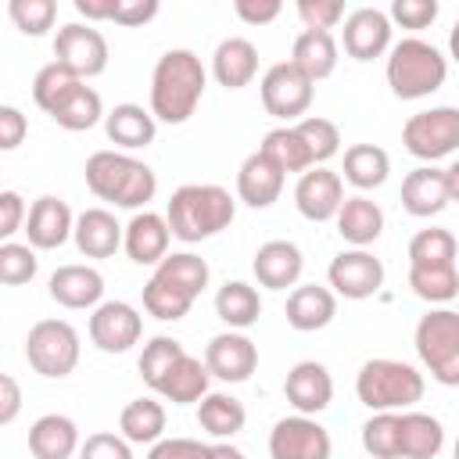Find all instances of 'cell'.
Instances as JSON below:
<instances>
[{"instance_id": "cell-1", "label": "cell", "mask_w": 459, "mask_h": 459, "mask_svg": "<svg viewBox=\"0 0 459 459\" xmlns=\"http://www.w3.org/2000/svg\"><path fill=\"white\" fill-rule=\"evenodd\" d=\"M204 86H208V72L194 50L186 47L165 50L151 72V108H147L151 118L169 126L186 122L197 111Z\"/></svg>"}, {"instance_id": "cell-2", "label": "cell", "mask_w": 459, "mask_h": 459, "mask_svg": "<svg viewBox=\"0 0 459 459\" xmlns=\"http://www.w3.org/2000/svg\"><path fill=\"white\" fill-rule=\"evenodd\" d=\"M233 215H237V201L219 183H186L172 190L165 208L169 233L183 244H197L222 233L233 222Z\"/></svg>"}, {"instance_id": "cell-3", "label": "cell", "mask_w": 459, "mask_h": 459, "mask_svg": "<svg viewBox=\"0 0 459 459\" xmlns=\"http://www.w3.org/2000/svg\"><path fill=\"white\" fill-rule=\"evenodd\" d=\"M86 186L93 197L115 208H143L158 194V176L151 165L136 161L126 151H97L86 158Z\"/></svg>"}, {"instance_id": "cell-4", "label": "cell", "mask_w": 459, "mask_h": 459, "mask_svg": "<svg viewBox=\"0 0 459 459\" xmlns=\"http://www.w3.org/2000/svg\"><path fill=\"white\" fill-rule=\"evenodd\" d=\"M445 75H448L445 54L420 36H405L387 50V86L398 100L430 97L434 90L445 86Z\"/></svg>"}, {"instance_id": "cell-5", "label": "cell", "mask_w": 459, "mask_h": 459, "mask_svg": "<svg viewBox=\"0 0 459 459\" xmlns=\"http://www.w3.org/2000/svg\"><path fill=\"white\" fill-rule=\"evenodd\" d=\"M423 373L402 359H369L355 377V394L373 412H402L423 398Z\"/></svg>"}, {"instance_id": "cell-6", "label": "cell", "mask_w": 459, "mask_h": 459, "mask_svg": "<svg viewBox=\"0 0 459 459\" xmlns=\"http://www.w3.org/2000/svg\"><path fill=\"white\" fill-rule=\"evenodd\" d=\"M416 355L430 369V377L445 387L459 384V312L434 308L416 323Z\"/></svg>"}, {"instance_id": "cell-7", "label": "cell", "mask_w": 459, "mask_h": 459, "mask_svg": "<svg viewBox=\"0 0 459 459\" xmlns=\"http://www.w3.org/2000/svg\"><path fill=\"white\" fill-rule=\"evenodd\" d=\"M25 359L39 377L61 380L79 366V333L65 319H39L25 337Z\"/></svg>"}, {"instance_id": "cell-8", "label": "cell", "mask_w": 459, "mask_h": 459, "mask_svg": "<svg viewBox=\"0 0 459 459\" xmlns=\"http://www.w3.org/2000/svg\"><path fill=\"white\" fill-rule=\"evenodd\" d=\"M402 143L420 161H441V158L455 154V147H459V108L441 104V108H430V111H416L402 126Z\"/></svg>"}, {"instance_id": "cell-9", "label": "cell", "mask_w": 459, "mask_h": 459, "mask_svg": "<svg viewBox=\"0 0 459 459\" xmlns=\"http://www.w3.org/2000/svg\"><path fill=\"white\" fill-rule=\"evenodd\" d=\"M54 61L65 72H72L79 82H86L108 68V39L93 25L68 22L54 36Z\"/></svg>"}, {"instance_id": "cell-10", "label": "cell", "mask_w": 459, "mask_h": 459, "mask_svg": "<svg viewBox=\"0 0 459 459\" xmlns=\"http://www.w3.org/2000/svg\"><path fill=\"white\" fill-rule=\"evenodd\" d=\"M455 197H459V165L448 169L420 165L402 179V208L416 219H430L445 212Z\"/></svg>"}, {"instance_id": "cell-11", "label": "cell", "mask_w": 459, "mask_h": 459, "mask_svg": "<svg viewBox=\"0 0 459 459\" xmlns=\"http://www.w3.org/2000/svg\"><path fill=\"white\" fill-rule=\"evenodd\" d=\"M333 441L316 416H283L269 430V459H330Z\"/></svg>"}, {"instance_id": "cell-12", "label": "cell", "mask_w": 459, "mask_h": 459, "mask_svg": "<svg viewBox=\"0 0 459 459\" xmlns=\"http://www.w3.org/2000/svg\"><path fill=\"white\" fill-rule=\"evenodd\" d=\"M258 90H262V108H265L273 118H283V122L301 118V115L308 111V104H312V82H308L290 61L273 65V68L262 75Z\"/></svg>"}, {"instance_id": "cell-13", "label": "cell", "mask_w": 459, "mask_h": 459, "mask_svg": "<svg viewBox=\"0 0 459 459\" xmlns=\"http://www.w3.org/2000/svg\"><path fill=\"white\" fill-rule=\"evenodd\" d=\"M326 280H330L333 294L351 298V301H366L384 287V262L366 247H351L330 262Z\"/></svg>"}, {"instance_id": "cell-14", "label": "cell", "mask_w": 459, "mask_h": 459, "mask_svg": "<svg viewBox=\"0 0 459 459\" xmlns=\"http://www.w3.org/2000/svg\"><path fill=\"white\" fill-rule=\"evenodd\" d=\"M143 333V319L129 301H100L90 316V341L108 351V355H122L129 351Z\"/></svg>"}, {"instance_id": "cell-15", "label": "cell", "mask_w": 459, "mask_h": 459, "mask_svg": "<svg viewBox=\"0 0 459 459\" xmlns=\"http://www.w3.org/2000/svg\"><path fill=\"white\" fill-rule=\"evenodd\" d=\"M204 369H208V377H219L226 384H244L258 369V348L240 330L215 333L204 348Z\"/></svg>"}, {"instance_id": "cell-16", "label": "cell", "mask_w": 459, "mask_h": 459, "mask_svg": "<svg viewBox=\"0 0 459 459\" xmlns=\"http://www.w3.org/2000/svg\"><path fill=\"white\" fill-rule=\"evenodd\" d=\"M341 201H344V183L337 172H330L323 165L301 172V179L294 186V204L308 222H330L337 215Z\"/></svg>"}, {"instance_id": "cell-17", "label": "cell", "mask_w": 459, "mask_h": 459, "mask_svg": "<svg viewBox=\"0 0 459 459\" xmlns=\"http://www.w3.org/2000/svg\"><path fill=\"white\" fill-rule=\"evenodd\" d=\"M72 222H75L72 208H68L61 197L43 194V197H36L32 208L25 212V226H22V230H25L32 251H54V247H61V244L72 237Z\"/></svg>"}, {"instance_id": "cell-18", "label": "cell", "mask_w": 459, "mask_h": 459, "mask_svg": "<svg viewBox=\"0 0 459 459\" xmlns=\"http://www.w3.org/2000/svg\"><path fill=\"white\" fill-rule=\"evenodd\" d=\"M283 394L298 409V416H316V412H323L333 402V377L316 359L294 362L287 380H283Z\"/></svg>"}, {"instance_id": "cell-19", "label": "cell", "mask_w": 459, "mask_h": 459, "mask_svg": "<svg viewBox=\"0 0 459 459\" xmlns=\"http://www.w3.org/2000/svg\"><path fill=\"white\" fill-rule=\"evenodd\" d=\"M344 54L355 61H373L384 50H391V22L377 7H359L344 14V32H341Z\"/></svg>"}, {"instance_id": "cell-20", "label": "cell", "mask_w": 459, "mask_h": 459, "mask_svg": "<svg viewBox=\"0 0 459 459\" xmlns=\"http://www.w3.org/2000/svg\"><path fill=\"white\" fill-rule=\"evenodd\" d=\"M169 240H172V233H169V222H165V215H158V212H136L126 226H122V247H126V255L136 262V265H158L165 255H169Z\"/></svg>"}, {"instance_id": "cell-21", "label": "cell", "mask_w": 459, "mask_h": 459, "mask_svg": "<svg viewBox=\"0 0 459 459\" xmlns=\"http://www.w3.org/2000/svg\"><path fill=\"white\" fill-rule=\"evenodd\" d=\"M255 280L269 290H287L301 280V269H305V258H301V247L290 244V240H265L258 251H255Z\"/></svg>"}, {"instance_id": "cell-22", "label": "cell", "mask_w": 459, "mask_h": 459, "mask_svg": "<svg viewBox=\"0 0 459 459\" xmlns=\"http://www.w3.org/2000/svg\"><path fill=\"white\" fill-rule=\"evenodd\" d=\"M47 287L61 308H97L104 298V276L93 265H57Z\"/></svg>"}, {"instance_id": "cell-23", "label": "cell", "mask_w": 459, "mask_h": 459, "mask_svg": "<svg viewBox=\"0 0 459 459\" xmlns=\"http://www.w3.org/2000/svg\"><path fill=\"white\" fill-rule=\"evenodd\" d=\"M72 240L86 258H111L122 247V226L108 208H86L72 222Z\"/></svg>"}, {"instance_id": "cell-24", "label": "cell", "mask_w": 459, "mask_h": 459, "mask_svg": "<svg viewBox=\"0 0 459 459\" xmlns=\"http://www.w3.org/2000/svg\"><path fill=\"white\" fill-rule=\"evenodd\" d=\"M287 323L301 333H312V330H323L333 316H337V294L330 287H319V283H301L287 294V308H283Z\"/></svg>"}, {"instance_id": "cell-25", "label": "cell", "mask_w": 459, "mask_h": 459, "mask_svg": "<svg viewBox=\"0 0 459 459\" xmlns=\"http://www.w3.org/2000/svg\"><path fill=\"white\" fill-rule=\"evenodd\" d=\"M212 75L226 90H244L258 75V50L244 36H230L212 54Z\"/></svg>"}, {"instance_id": "cell-26", "label": "cell", "mask_w": 459, "mask_h": 459, "mask_svg": "<svg viewBox=\"0 0 459 459\" xmlns=\"http://www.w3.org/2000/svg\"><path fill=\"white\" fill-rule=\"evenodd\" d=\"M283 172L265 158V154H247L240 172H237V197L247 208H269L280 194H283Z\"/></svg>"}, {"instance_id": "cell-27", "label": "cell", "mask_w": 459, "mask_h": 459, "mask_svg": "<svg viewBox=\"0 0 459 459\" xmlns=\"http://www.w3.org/2000/svg\"><path fill=\"white\" fill-rule=\"evenodd\" d=\"M445 448V427L430 412H398V459H434Z\"/></svg>"}, {"instance_id": "cell-28", "label": "cell", "mask_w": 459, "mask_h": 459, "mask_svg": "<svg viewBox=\"0 0 459 459\" xmlns=\"http://www.w3.org/2000/svg\"><path fill=\"white\" fill-rule=\"evenodd\" d=\"M29 452L36 459H68L79 452V427L72 416L47 412L29 427Z\"/></svg>"}, {"instance_id": "cell-29", "label": "cell", "mask_w": 459, "mask_h": 459, "mask_svg": "<svg viewBox=\"0 0 459 459\" xmlns=\"http://www.w3.org/2000/svg\"><path fill=\"white\" fill-rule=\"evenodd\" d=\"M104 133L115 147L122 151H140L147 143H154V133H158V122L151 118L147 108L140 104H115L108 115H104Z\"/></svg>"}, {"instance_id": "cell-30", "label": "cell", "mask_w": 459, "mask_h": 459, "mask_svg": "<svg viewBox=\"0 0 459 459\" xmlns=\"http://www.w3.org/2000/svg\"><path fill=\"white\" fill-rule=\"evenodd\" d=\"M290 65L308 82H319V79L333 75V68H337V39H333V32H319V29L298 32L294 50H290Z\"/></svg>"}, {"instance_id": "cell-31", "label": "cell", "mask_w": 459, "mask_h": 459, "mask_svg": "<svg viewBox=\"0 0 459 459\" xmlns=\"http://www.w3.org/2000/svg\"><path fill=\"white\" fill-rule=\"evenodd\" d=\"M337 233L355 244V247H366L373 244L380 233H384V212L377 201H369L366 194H355V197H344L341 208H337Z\"/></svg>"}, {"instance_id": "cell-32", "label": "cell", "mask_w": 459, "mask_h": 459, "mask_svg": "<svg viewBox=\"0 0 459 459\" xmlns=\"http://www.w3.org/2000/svg\"><path fill=\"white\" fill-rule=\"evenodd\" d=\"M50 118L68 129V133H82V129H93L100 118H104V100L93 86L86 82H75L54 108H50Z\"/></svg>"}, {"instance_id": "cell-33", "label": "cell", "mask_w": 459, "mask_h": 459, "mask_svg": "<svg viewBox=\"0 0 459 459\" xmlns=\"http://www.w3.org/2000/svg\"><path fill=\"white\" fill-rule=\"evenodd\" d=\"M215 316L230 326V330H247L258 323L262 316V298L251 283L244 280H226L215 294Z\"/></svg>"}, {"instance_id": "cell-34", "label": "cell", "mask_w": 459, "mask_h": 459, "mask_svg": "<svg viewBox=\"0 0 459 459\" xmlns=\"http://www.w3.org/2000/svg\"><path fill=\"white\" fill-rule=\"evenodd\" d=\"M165 402H176V405H190V402H201L208 394V369L201 359L194 355H183L154 387Z\"/></svg>"}, {"instance_id": "cell-35", "label": "cell", "mask_w": 459, "mask_h": 459, "mask_svg": "<svg viewBox=\"0 0 459 459\" xmlns=\"http://www.w3.org/2000/svg\"><path fill=\"white\" fill-rule=\"evenodd\" d=\"M197 423H201V430H208L212 437L226 441V437H233V434L244 430L247 409H244L240 398L222 394V391H212V394H204L201 405H197Z\"/></svg>"}, {"instance_id": "cell-36", "label": "cell", "mask_w": 459, "mask_h": 459, "mask_svg": "<svg viewBox=\"0 0 459 459\" xmlns=\"http://www.w3.org/2000/svg\"><path fill=\"white\" fill-rule=\"evenodd\" d=\"M118 430L129 445H154L165 434V405L154 398H133L122 416H118Z\"/></svg>"}, {"instance_id": "cell-37", "label": "cell", "mask_w": 459, "mask_h": 459, "mask_svg": "<svg viewBox=\"0 0 459 459\" xmlns=\"http://www.w3.org/2000/svg\"><path fill=\"white\" fill-rule=\"evenodd\" d=\"M387 172H391V158H387L384 147H377V143H351L344 151V179L351 186L377 190V186H384Z\"/></svg>"}, {"instance_id": "cell-38", "label": "cell", "mask_w": 459, "mask_h": 459, "mask_svg": "<svg viewBox=\"0 0 459 459\" xmlns=\"http://www.w3.org/2000/svg\"><path fill=\"white\" fill-rule=\"evenodd\" d=\"M194 301H197L194 294H186L179 283H172V280L161 276V273H154V276L143 283V308H147L154 319H161V323L183 319Z\"/></svg>"}, {"instance_id": "cell-39", "label": "cell", "mask_w": 459, "mask_h": 459, "mask_svg": "<svg viewBox=\"0 0 459 459\" xmlns=\"http://www.w3.org/2000/svg\"><path fill=\"white\" fill-rule=\"evenodd\" d=\"M258 154H265L283 176H287V172H305V169H312L308 151H305V143H301V136H298L294 126H276V129H269L265 140H262V147H258Z\"/></svg>"}, {"instance_id": "cell-40", "label": "cell", "mask_w": 459, "mask_h": 459, "mask_svg": "<svg viewBox=\"0 0 459 459\" xmlns=\"http://www.w3.org/2000/svg\"><path fill=\"white\" fill-rule=\"evenodd\" d=\"M409 287L416 298L430 301V305H445L459 294V273L455 262L448 265H409Z\"/></svg>"}, {"instance_id": "cell-41", "label": "cell", "mask_w": 459, "mask_h": 459, "mask_svg": "<svg viewBox=\"0 0 459 459\" xmlns=\"http://www.w3.org/2000/svg\"><path fill=\"white\" fill-rule=\"evenodd\" d=\"M294 129H298V136H301V143H305V151H308L312 169L323 165V161H330V158L341 151V133H337V126H333L330 118H323V115L298 118Z\"/></svg>"}, {"instance_id": "cell-42", "label": "cell", "mask_w": 459, "mask_h": 459, "mask_svg": "<svg viewBox=\"0 0 459 459\" xmlns=\"http://www.w3.org/2000/svg\"><path fill=\"white\" fill-rule=\"evenodd\" d=\"M154 273H161V276H169L172 283H179L186 294H201L204 287H208V262L201 258V255H194V251H176V255H165L161 262H158V269Z\"/></svg>"}, {"instance_id": "cell-43", "label": "cell", "mask_w": 459, "mask_h": 459, "mask_svg": "<svg viewBox=\"0 0 459 459\" xmlns=\"http://www.w3.org/2000/svg\"><path fill=\"white\" fill-rule=\"evenodd\" d=\"M186 355V348L176 341V337H151L147 344H143V351H140V377H143V384L147 387H158V380L179 362Z\"/></svg>"}, {"instance_id": "cell-44", "label": "cell", "mask_w": 459, "mask_h": 459, "mask_svg": "<svg viewBox=\"0 0 459 459\" xmlns=\"http://www.w3.org/2000/svg\"><path fill=\"white\" fill-rule=\"evenodd\" d=\"M455 262V237L448 230H420L409 240V265H448Z\"/></svg>"}, {"instance_id": "cell-45", "label": "cell", "mask_w": 459, "mask_h": 459, "mask_svg": "<svg viewBox=\"0 0 459 459\" xmlns=\"http://www.w3.org/2000/svg\"><path fill=\"white\" fill-rule=\"evenodd\" d=\"M362 448L373 459H398V412H373L362 423Z\"/></svg>"}, {"instance_id": "cell-46", "label": "cell", "mask_w": 459, "mask_h": 459, "mask_svg": "<svg viewBox=\"0 0 459 459\" xmlns=\"http://www.w3.org/2000/svg\"><path fill=\"white\" fill-rule=\"evenodd\" d=\"M39 269V258L29 244H14V240H4L0 244V283L4 287H22L36 276Z\"/></svg>"}, {"instance_id": "cell-47", "label": "cell", "mask_w": 459, "mask_h": 459, "mask_svg": "<svg viewBox=\"0 0 459 459\" xmlns=\"http://www.w3.org/2000/svg\"><path fill=\"white\" fill-rule=\"evenodd\" d=\"M7 14H11V22H14L18 32H25V36H43L47 29H54L57 4H54V0H11V4H7Z\"/></svg>"}, {"instance_id": "cell-48", "label": "cell", "mask_w": 459, "mask_h": 459, "mask_svg": "<svg viewBox=\"0 0 459 459\" xmlns=\"http://www.w3.org/2000/svg\"><path fill=\"white\" fill-rule=\"evenodd\" d=\"M75 82H79V79H75L72 72H65L57 61L43 65V68L36 72V79H32V100H36V108H43V111L50 115V108H54Z\"/></svg>"}, {"instance_id": "cell-49", "label": "cell", "mask_w": 459, "mask_h": 459, "mask_svg": "<svg viewBox=\"0 0 459 459\" xmlns=\"http://www.w3.org/2000/svg\"><path fill=\"white\" fill-rule=\"evenodd\" d=\"M298 18L305 22V29L330 32L333 25L344 22V4L341 0H298Z\"/></svg>"}, {"instance_id": "cell-50", "label": "cell", "mask_w": 459, "mask_h": 459, "mask_svg": "<svg viewBox=\"0 0 459 459\" xmlns=\"http://www.w3.org/2000/svg\"><path fill=\"white\" fill-rule=\"evenodd\" d=\"M437 0H394L387 22H398L402 29H427L437 22Z\"/></svg>"}, {"instance_id": "cell-51", "label": "cell", "mask_w": 459, "mask_h": 459, "mask_svg": "<svg viewBox=\"0 0 459 459\" xmlns=\"http://www.w3.org/2000/svg\"><path fill=\"white\" fill-rule=\"evenodd\" d=\"M79 459H133V448L122 434L97 430L86 441H79Z\"/></svg>"}, {"instance_id": "cell-52", "label": "cell", "mask_w": 459, "mask_h": 459, "mask_svg": "<svg viewBox=\"0 0 459 459\" xmlns=\"http://www.w3.org/2000/svg\"><path fill=\"white\" fill-rule=\"evenodd\" d=\"M29 136V118L22 115V108L14 104H0V151H14L22 147Z\"/></svg>"}, {"instance_id": "cell-53", "label": "cell", "mask_w": 459, "mask_h": 459, "mask_svg": "<svg viewBox=\"0 0 459 459\" xmlns=\"http://www.w3.org/2000/svg\"><path fill=\"white\" fill-rule=\"evenodd\" d=\"M147 459H208V445L194 437H161L147 452Z\"/></svg>"}, {"instance_id": "cell-54", "label": "cell", "mask_w": 459, "mask_h": 459, "mask_svg": "<svg viewBox=\"0 0 459 459\" xmlns=\"http://www.w3.org/2000/svg\"><path fill=\"white\" fill-rule=\"evenodd\" d=\"M158 11H161L158 0H115L111 22L115 25H126V29H136V25H147Z\"/></svg>"}, {"instance_id": "cell-55", "label": "cell", "mask_w": 459, "mask_h": 459, "mask_svg": "<svg viewBox=\"0 0 459 459\" xmlns=\"http://www.w3.org/2000/svg\"><path fill=\"white\" fill-rule=\"evenodd\" d=\"M25 226V197L18 190H0V244Z\"/></svg>"}, {"instance_id": "cell-56", "label": "cell", "mask_w": 459, "mask_h": 459, "mask_svg": "<svg viewBox=\"0 0 459 459\" xmlns=\"http://www.w3.org/2000/svg\"><path fill=\"white\" fill-rule=\"evenodd\" d=\"M233 11H237V18L247 22V25H269V22L280 18L283 4H280V0H237Z\"/></svg>"}, {"instance_id": "cell-57", "label": "cell", "mask_w": 459, "mask_h": 459, "mask_svg": "<svg viewBox=\"0 0 459 459\" xmlns=\"http://www.w3.org/2000/svg\"><path fill=\"white\" fill-rule=\"evenodd\" d=\"M18 412H22V387H18L14 377L0 373V427L4 423H14Z\"/></svg>"}, {"instance_id": "cell-58", "label": "cell", "mask_w": 459, "mask_h": 459, "mask_svg": "<svg viewBox=\"0 0 459 459\" xmlns=\"http://www.w3.org/2000/svg\"><path fill=\"white\" fill-rule=\"evenodd\" d=\"M75 11L90 22H111V11H115V0H75Z\"/></svg>"}, {"instance_id": "cell-59", "label": "cell", "mask_w": 459, "mask_h": 459, "mask_svg": "<svg viewBox=\"0 0 459 459\" xmlns=\"http://www.w3.org/2000/svg\"><path fill=\"white\" fill-rule=\"evenodd\" d=\"M208 459H247V455L233 448L230 441H219V445H208Z\"/></svg>"}]
</instances>
